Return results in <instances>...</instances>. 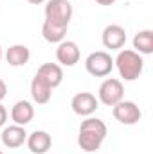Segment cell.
I'll list each match as a JSON object with an SVG mask.
<instances>
[{"label": "cell", "mask_w": 153, "mask_h": 154, "mask_svg": "<svg viewBox=\"0 0 153 154\" xmlns=\"http://www.w3.org/2000/svg\"><path fill=\"white\" fill-rule=\"evenodd\" d=\"M106 124L99 118L88 116L86 120L81 122L79 125V134H77V145L85 152H96L101 149L105 138H106Z\"/></svg>", "instance_id": "1"}, {"label": "cell", "mask_w": 153, "mask_h": 154, "mask_svg": "<svg viewBox=\"0 0 153 154\" xmlns=\"http://www.w3.org/2000/svg\"><path fill=\"white\" fill-rule=\"evenodd\" d=\"M114 66H117L119 75L124 81H137L142 74L144 59L139 52L126 48V50H119L117 57L114 59Z\"/></svg>", "instance_id": "2"}, {"label": "cell", "mask_w": 153, "mask_h": 154, "mask_svg": "<svg viewBox=\"0 0 153 154\" xmlns=\"http://www.w3.org/2000/svg\"><path fill=\"white\" fill-rule=\"evenodd\" d=\"M45 20L60 27H69L72 20V4L69 0H49L45 5Z\"/></svg>", "instance_id": "3"}, {"label": "cell", "mask_w": 153, "mask_h": 154, "mask_svg": "<svg viewBox=\"0 0 153 154\" xmlns=\"http://www.w3.org/2000/svg\"><path fill=\"white\" fill-rule=\"evenodd\" d=\"M85 68L90 75L94 77H106L114 70V57L105 52V50H97L92 52L86 59H85Z\"/></svg>", "instance_id": "4"}, {"label": "cell", "mask_w": 153, "mask_h": 154, "mask_svg": "<svg viewBox=\"0 0 153 154\" xmlns=\"http://www.w3.org/2000/svg\"><path fill=\"white\" fill-rule=\"evenodd\" d=\"M124 97V86L119 79H105L97 90V100L105 106H115Z\"/></svg>", "instance_id": "5"}, {"label": "cell", "mask_w": 153, "mask_h": 154, "mask_svg": "<svg viewBox=\"0 0 153 154\" xmlns=\"http://www.w3.org/2000/svg\"><path fill=\"white\" fill-rule=\"evenodd\" d=\"M112 115H114V118L117 122H121L124 125H135L141 120L142 111H141V108L135 102H132V100H121L115 106H112Z\"/></svg>", "instance_id": "6"}, {"label": "cell", "mask_w": 153, "mask_h": 154, "mask_svg": "<svg viewBox=\"0 0 153 154\" xmlns=\"http://www.w3.org/2000/svg\"><path fill=\"white\" fill-rule=\"evenodd\" d=\"M70 106H72V111L79 116H90L94 115L99 108V100L96 99L94 93L90 91H81L76 93L70 100Z\"/></svg>", "instance_id": "7"}, {"label": "cell", "mask_w": 153, "mask_h": 154, "mask_svg": "<svg viewBox=\"0 0 153 154\" xmlns=\"http://www.w3.org/2000/svg\"><path fill=\"white\" fill-rule=\"evenodd\" d=\"M101 41L106 48L110 50H119L124 47L126 43V31L124 27L117 25V23H112V25H106L105 31H103V36H101Z\"/></svg>", "instance_id": "8"}, {"label": "cell", "mask_w": 153, "mask_h": 154, "mask_svg": "<svg viewBox=\"0 0 153 154\" xmlns=\"http://www.w3.org/2000/svg\"><path fill=\"white\" fill-rule=\"evenodd\" d=\"M79 47H77L76 41H70V39H63L58 48H56V59L60 65L63 66H74L77 61H79Z\"/></svg>", "instance_id": "9"}, {"label": "cell", "mask_w": 153, "mask_h": 154, "mask_svg": "<svg viewBox=\"0 0 153 154\" xmlns=\"http://www.w3.org/2000/svg\"><path fill=\"white\" fill-rule=\"evenodd\" d=\"M36 77L41 79L50 90H54L63 82V70L56 63H43L36 72Z\"/></svg>", "instance_id": "10"}, {"label": "cell", "mask_w": 153, "mask_h": 154, "mask_svg": "<svg viewBox=\"0 0 153 154\" xmlns=\"http://www.w3.org/2000/svg\"><path fill=\"white\" fill-rule=\"evenodd\" d=\"M0 138H2V143L7 149H18V147H22L25 143L27 133H25L24 125H16L15 124V125H9V127H4Z\"/></svg>", "instance_id": "11"}, {"label": "cell", "mask_w": 153, "mask_h": 154, "mask_svg": "<svg viewBox=\"0 0 153 154\" xmlns=\"http://www.w3.org/2000/svg\"><path fill=\"white\" fill-rule=\"evenodd\" d=\"M11 118L16 125H27L34 118V108L29 100H18L11 108Z\"/></svg>", "instance_id": "12"}, {"label": "cell", "mask_w": 153, "mask_h": 154, "mask_svg": "<svg viewBox=\"0 0 153 154\" xmlns=\"http://www.w3.org/2000/svg\"><path fill=\"white\" fill-rule=\"evenodd\" d=\"M27 147L33 154H45L50 145H52V138L47 131H34L27 136Z\"/></svg>", "instance_id": "13"}, {"label": "cell", "mask_w": 153, "mask_h": 154, "mask_svg": "<svg viewBox=\"0 0 153 154\" xmlns=\"http://www.w3.org/2000/svg\"><path fill=\"white\" fill-rule=\"evenodd\" d=\"M31 59V52L25 45H11L5 52V61L11 66H24Z\"/></svg>", "instance_id": "14"}, {"label": "cell", "mask_w": 153, "mask_h": 154, "mask_svg": "<svg viewBox=\"0 0 153 154\" xmlns=\"http://www.w3.org/2000/svg\"><path fill=\"white\" fill-rule=\"evenodd\" d=\"M31 97H33V100L41 106V104H47L49 100H50V97H52V90L41 81L38 77L34 75L33 77V81H31Z\"/></svg>", "instance_id": "15"}, {"label": "cell", "mask_w": 153, "mask_h": 154, "mask_svg": "<svg viewBox=\"0 0 153 154\" xmlns=\"http://www.w3.org/2000/svg\"><path fill=\"white\" fill-rule=\"evenodd\" d=\"M133 48L139 54H151L153 52V31L144 29L133 36Z\"/></svg>", "instance_id": "16"}, {"label": "cell", "mask_w": 153, "mask_h": 154, "mask_svg": "<svg viewBox=\"0 0 153 154\" xmlns=\"http://www.w3.org/2000/svg\"><path fill=\"white\" fill-rule=\"evenodd\" d=\"M65 34H67V27H60V25H54L50 22H43L41 25V36L45 41L49 43H61L65 39Z\"/></svg>", "instance_id": "17"}, {"label": "cell", "mask_w": 153, "mask_h": 154, "mask_svg": "<svg viewBox=\"0 0 153 154\" xmlns=\"http://www.w3.org/2000/svg\"><path fill=\"white\" fill-rule=\"evenodd\" d=\"M5 120H7V109H5V108L2 106V102H0V127H4Z\"/></svg>", "instance_id": "18"}, {"label": "cell", "mask_w": 153, "mask_h": 154, "mask_svg": "<svg viewBox=\"0 0 153 154\" xmlns=\"http://www.w3.org/2000/svg\"><path fill=\"white\" fill-rule=\"evenodd\" d=\"M7 95V86H5V82H4V79H0V102L4 100V97Z\"/></svg>", "instance_id": "19"}, {"label": "cell", "mask_w": 153, "mask_h": 154, "mask_svg": "<svg viewBox=\"0 0 153 154\" xmlns=\"http://www.w3.org/2000/svg\"><path fill=\"white\" fill-rule=\"evenodd\" d=\"M94 2H97L99 5H112L115 0H94Z\"/></svg>", "instance_id": "20"}, {"label": "cell", "mask_w": 153, "mask_h": 154, "mask_svg": "<svg viewBox=\"0 0 153 154\" xmlns=\"http://www.w3.org/2000/svg\"><path fill=\"white\" fill-rule=\"evenodd\" d=\"M29 4H34V5H40V4H43L45 0H27Z\"/></svg>", "instance_id": "21"}, {"label": "cell", "mask_w": 153, "mask_h": 154, "mask_svg": "<svg viewBox=\"0 0 153 154\" xmlns=\"http://www.w3.org/2000/svg\"><path fill=\"white\" fill-rule=\"evenodd\" d=\"M0 59H2V47H0Z\"/></svg>", "instance_id": "22"}, {"label": "cell", "mask_w": 153, "mask_h": 154, "mask_svg": "<svg viewBox=\"0 0 153 154\" xmlns=\"http://www.w3.org/2000/svg\"><path fill=\"white\" fill-rule=\"evenodd\" d=\"M0 154H4V152H2V151H0Z\"/></svg>", "instance_id": "23"}]
</instances>
